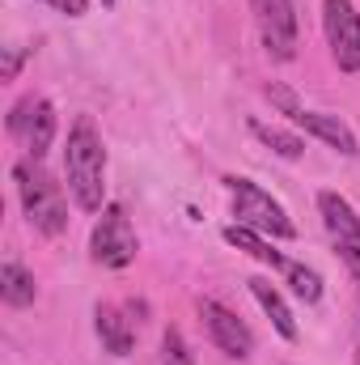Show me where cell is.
<instances>
[{
  "mask_svg": "<svg viewBox=\"0 0 360 365\" xmlns=\"http://www.w3.org/2000/svg\"><path fill=\"white\" fill-rule=\"evenodd\" d=\"M64 179L68 191L77 200L81 212H102V191H106V149H102V136L93 128L90 115H81L68 132V145H64Z\"/></svg>",
  "mask_w": 360,
  "mask_h": 365,
  "instance_id": "1",
  "label": "cell"
},
{
  "mask_svg": "<svg viewBox=\"0 0 360 365\" xmlns=\"http://www.w3.org/2000/svg\"><path fill=\"white\" fill-rule=\"evenodd\" d=\"M13 179H17V195H21V208H26L30 225L43 230V234H51V238L64 234V225H68V208H64L60 187H55L51 175L43 170V162H34V158L17 162V166H13Z\"/></svg>",
  "mask_w": 360,
  "mask_h": 365,
  "instance_id": "2",
  "label": "cell"
},
{
  "mask_svg": "<svg viewBox=\"0 0 360 365\" xmlns=\"http://www.w3.org/2000/svg\"><path fill=\"white\" fill-rule=\"evenodd\" d=\"M225 187H229V195H233V217H238V225H250V230L263 234V238H292V234H297L292 221H288V212H284V204L271 200V191H263L259 182L225 179Z\"/></svg>",
  "mask_w": 360,
  "mask_h": 365,
  "instance_id": "3",
  "label": "cell"
},
{
  "mask_svg": "<svg viewBox=\"0 0 360 365\" xmlns=\"http://www.w3.org/2000/svg\"><path fill=\"white\" fill-rule=\"evenodd\" d=\"M90 255L102 268H127L136 259V230L119 204H106L90 238Z\"/></svg>",
  "mask_w": 360,
  "mask_h": 365,
  "instance_id": "4",
  "label": "cell"
},
{
  "mask_svg": "<svg viewBox=\"0 0 360 365\" xmlns=\"http://www.w3.org/2000/svg\"><path fill=\"white\" fill-rule=\"evenodd\" d=\"M322 30L344 73H360V13L352 0H322Z\"/></svg>",
  "mask_w": 360,
  "mask_h": 365,
  "instance_id": "5",
  "label": "cell"
},
{
  "mask_svg": "<svg viewBox=\"0 0 360 365\" xmlns=\"http://www.w3.org/2000/svg\"><path fill=\"white\" fill-rule=\"evenodd\" d=\"M250 9H255V21H259L268 56L271 60H292L297 56V13H292V0H250Z\"/></svg>",
  "mask_w": 360,
  "mask_h": 365,
  "instance_id": "6",
  "label": "cell"
},
{
  "mask_svg": "<svg viewBox=\"0 0 360 365\" xmlns=\"http://www.w3.org/2000/svg\"><path fill=\"white\" fill-rule=\"evenodd\" d=\"M199 319H203V327H208L212 344H216L225 357L242 361V357H250V353H255V336H250V327H246L233 310H225L221 302L203 297V302H199Z\"/></svg>",
  "mask_w": 360,
  "mask_h": 365,
  "instance_id": "7",
  "label": "cell"
},
{
  "mask_svg": "<svg viewBox=\"0 0 360 365\" xmlns=\"http://www.w3.org/2000/svg\"><path fill=\"white\" fill-rule=\"evenodd\" d=\"M292 123H297V128H305L309 136L327 140V145H331V149H339L344 158H356V153H360L356 132H352L339 115H327V110H305V106H301V110L292 115Z\"/></svg>",
  "mask_w": 360,
  "mask_h": 365,
  "instance_id": "8",
  "label": "cell"
},
{
  "mask_svg": "<svg viewBox=\"0 0 360 365\" xmlns=\"http://www.w3.org/2000/svg\"><path fill=\"white\" fill-rule=\"evenodd\" d=\"M318 212H322V225L331 230V238L339 247H360V217L339 191H322L318 195Z\"/></svg>",
  "mask_w": 360,
  "mask_h": 365,
  "instance_id": "9",
  "label": "cell"
},
{
  "mask_svg": "<svg viewBox=\"0 0 360 365\" xmlns=\"http://www.w3.org/2000/svg\"><path fill=\"white\" fill-rule=\"evenodd\" d=\"M93 319H97V340H102V349L115 353V357H127L132 344H136L132 319H123V310H115V306H106V302L93 310Z\"/></svg>",
  "mask_w": 360,
  "mask_h": 365,
  "instance_id": "10",
  "label": "cell"
},
{
  "mask_svg": "<svg viewBox=\"0 0 360 365\" xmlns=\"http://www.w3.org/2000/svg\"><path fill=\"white\" fill-rule=\"evenodd\" d=\"M225 242L229 247H238V251H246L250 259H259V264H268V268H288V259L280 255V251H271V242L263 234H255L250 225H225Z\"/></svg>",
  "mask_w": 360,
  "mask_h": 365,
  "instance_id": "11",
  "label": "cell"
},
{
  "mask_svg": "<svg viewBox=\"0 0 360 365\" xmlns=\"http://www.w3.org/2000/svg\"><path fill=\"white\" fill-rule=\"evenodd\" d=\"M250 284V293H255V302L268 310V319L275 323V331L284 336V340H297V319H292V310L284 306V297L271 289V280H263V276H255V280H246Z\"/></svg>",
  "mask_w": 360,
  "mask_h": 365,
  "instance_id": "12",
  "label": "cell"
},
{
  "mask_svg": "<svg viewBox=\"0 0 360 365\" xmlns=\"http://www.w3.org/2000/svg\"><path fill=\"white\" fill-rule=\"evenodd\" d=\"M51 140H55V106H51L47 98H38V102H34V115H30V128H26V149H30V158L43 162V153L51 149Z\"/></svg>",
  "mask_w": 360,
  "mask_h": 365,
  "instance_id": "13",
  "label": "cell"
},
{
  "mask_svg": "<svg viewBox=\"0 0 360 365\" xmlns=\"http://www.w3.org/2000/svg\"><path fill=\"white\" fill-rule=\"evenodd\" d=\"M0 297H4V306H13V310L34 306V276L26 272L21 264H4V268H0Z\"/></svg>",
  "mask_w": 360,
  "mask_h": 365,
  "instance_id": "14",
  "label": "cell"
},
{
  "mask_svg": "<svg viewBox=\"0 0 360 365\" xmlns=\"http://www.w3.org/2000/svg\"><path fill=\"white\" fill-rule=\"evenodd\" d=\"M250 132L268 145L271 153H280V158H288V162H297L301 153H305V140L301 136H292V132H284V128H268V123H250Z\"/></svg>",
  "mask_w": 360,
  "mask_h": 365,
  "instance_id": "15",
  "label": "cell"
},
{
  "mask_svg": "<svg viewBox=\"0 0 360 365\" xmlns=\"http://www.w3.org/2000/svg\"><path fill=\"white\" fill-rule=\"evenodd\" d=\"M284 276H288L292 293H297L305 306H314V302L322 297V276L314 272V268H305V264H288V268H284Z\"/></svg>",
  "mask_w": 360,
  "mask_h": 365,
  "instance_id": "16",
  "label": "cell"
},
{
  "mask_svg": "<svg viewBox=\"0 0 360 365\" xmlns=\"http://www.w3.org/2000/svg\"><path fill=\"white\" fill-rule=\"evenodd\" d=\"M162 365H195V357H191V349H186L179 327H170L162 336Z\"/></svg>",
  "mask_w": 360,
  "mask_h": 365,
  "instance_id": "17",
  "label": "cell"
},
{
  "mask_svg": "<svg viewBox=\"0 0 360 365\" xmlns=\"http://www.w3.org/2000/svg\"><path fill=\"white\" fill-rule=\"evenodd\" d=\"M30 115H34V98H21V102L13 106V115H9V132H13V136H26Z\"/></svg>",
  "mask_w": 360,
  "mask_h": 365,
  "instance_id": "18",
  "label": "cell"
},
{
  "mask_svg": "<svg viewBox=\"0 0 360 365\" xmlns=\"http://www.w3.org/2000/svg\"><path fill=\"white\" fill-rule=\"evenodd\" d=\"M268 98L275 102V106H280V110H284V115H288V119H292V115L301 110V102H297V93H292V90H284V86H268Z\"/></svg>",
  "mask_w": 360,
  "mask_h": 365,
  "instance_id": "19",
  "label": "cell"
},
{
  "mask_svg": "<svg viewBox=\"0 0 360 365\" xmlns=\"http://www.w3.org/2000/svg\"><path fill=\"white\" fill-rule=\"evenodd\" d=\"M21 60H26V51H21V47H9V51H4V68H0V77H4V81H13V77H17V68H21Z\"/></svg>",
  "mask_w": 360,
  "mask_h": 365,
  "instance_id": "20",
  "label": "cell"
},
{
  "mask_svg": "<svg viewBox=\"0 0 360 365\" xmlns=\"http://www.w3.org/2000/svg\"><path fill=\"white\" fill-rule=\"evenodd\" d=\"M339 259L348 264V272L356 280V293H360V247H339Z\"/></svg>",
  "mask_w": 360,
  "mask_h": 365,
  "instance_id": "21",
  "label": "cell"
},
{
  "mask_svg": "<svg viewBox=\"0 0 360 365\" xmlns=\"http://www.w3.org/2000/svg\"><path fill=\"white\" fill-rule=\"evenodd\" d=\"M51 9H60V13H68V17H81L85 9H90V0H47Z\"/></svg>",
  "mask_w": 360,
  "mask_h": 365,
  "instance_id": "22",
  "label": "cell"
},
{
  "mask_svg": "<svg viewBox=\"0 0 360 365\" xmlns=\"http://www.w3.org/2000/svg\"><path fill=\"white\" fill-rule=\"evenodd\" d=\"M102 9H115V0H102Z\"/></svg>",
  "mask_w": 360,
  "mask_h": 365,
  "instance_id": "23",
  "label": "cell"
}]
</instances>
